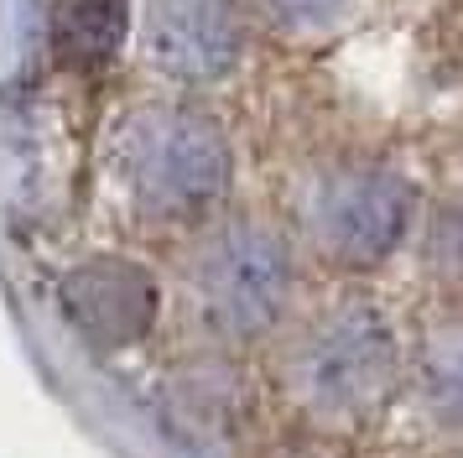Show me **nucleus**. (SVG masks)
<instances>
[{
    "instance_id": "nucleus-4",
    "label": "nucleus",
    "mask_w": 463,
    "mask_h": 458,
    "mask_svg": "<svg viewBox=\"0 0 463 458\" xmlns=\"http://www.w3.org/2000/svg\"><path fill=\"white\" fill-rule=\"evenodd\" d=\"M411 224V187L391 172H338L317 193V234L349 266H375Z\"/></svg>"
},
{
    "instance_id": "nucleus-1",
    "label": "nucleus",
    "mask_w": 463,
    "mask_h": 458,
    "mask_svg": "<svg viewBox=\"0 0 463 458\" xmlns=\"http://www.w3.org/2000/svg\"><path fill=\"white\" fill-rule=\"evenodd\" d=\"M126 177L146 208L167 219H193L224 198L230 146L203 115L146 110L126 130Z\"/></svg>"
},
{
    "instance_id": "nucleus-3",
    "label": "nucleus",
    "mask_w": 463,
    "mask_h": 458,
    "mask_svg": "<svg viewBox=\"0 0 463 458\" xmlns=\"http://www.w3.org/2000/svg\"><path fill=\"white\" fill-rule=\"evenodd\" d=\"M302 391L338 416L370 412L396 380V333L375 308H344L302 349Z\"/></svg>"
},
{
    "instance_id": "nucleus-7",
    "label": "nucleus",
    "mask_w": 463,
    "mask_h": 458,
    "mask_svg": "<svg viewBox=\"0 0 463 458\" xmlns=\"http://www.w3.org/2000/svg\"><path fill=\"white\" fill-rule=\"evenodd\" d=\"M126 0H52V52L63 68H99L126 42Z\"/></svg>"
},
{
    "instance_id": "nucleus-5",
    "label": "nucleus",
    "mask_w": 463,
    "mask_h": 458,
    "mask_svg": "<svg viewBox=\"0 0 463 458\" xmlns=\"http://www.w3.org/2000/svg\"><path fill=\"white\" fill-rule=\"evenodd\" d=\"M240 37L234 0H146V52L167 79H224L240 58Z\"/></svg>"
},
{
    "instance_id": "nucleus-6",
    "label": "nucleus",
    "mask_w": 463,
    "mask_h": 458,
    "mask_svg": "<svg viewBox=\"0 0 463 458\" xmlns=\"http://www.w3.org/2000/svg\"><path fill=\"white\" fill-rule=\"evenodd\" d=\"M63 312L73 329L99 349H126L156 318V287L141 266L130 261H84L79 271L63 276Z\"/></svg>"
},
{
    "instance_id": "nucleus-2",
    "label": "nucleus",
    "mask_w": 463,
    "mask_h": 458,
    "mask_svg": "<svg viewBox=\"0 0 463 458\" xmlns=\"http://www.w3.org/2000/svg\"><path fill=\"white\" fill-rule=\"evenodd\" d=\"M287 281H292V271H287L281 240L255 224L224 229L198 261L203 318L230 339H255L260 329H271L287 302Z\"/></svg>"
},
{
    "instance_id": "nucleus-8",
    "label": "nucleus",
    "mask_w": 463,
    "mask_h": 458,
    "mask_svg": "<svg viewBox=\"0 0 463 458\" xmlns=\"http://www.w3.org/2000/svg\"><path fill=\"white\" fill-rule=\"evenodd\" d=\"M338 5H344V0H271V11L287 21V26H323Z\"/></svg>"
}]
</instances>
